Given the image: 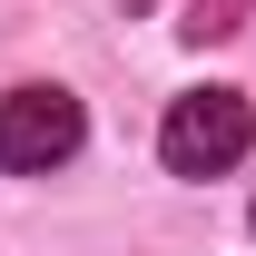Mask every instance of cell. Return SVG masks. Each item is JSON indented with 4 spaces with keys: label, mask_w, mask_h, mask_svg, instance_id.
Returning <instances> with one entry per match:
<instances>
[{
    "label": "cell",
    "mask_w": 256,
    "mask_h": 256,
    "mask_svg": "<svg viewBox=\"0 0 256 256\" xmlns=\"http://www.w3.org/2000/svg\"><path fill=\"white\" fill-rule=\"evenodd\" d=\"M79 138H89V108H79L60 79L0 89V168H10V178H50V168H69Z\"/></svg>",
    "instance_id": "cell-1"
},
{
    "label": "cell",
    "mask_w": 256,
    "mask_h": 256,
    "mask_svg": "<svg viewBox=\"0 0 256 256\" xmlns=\"http://www.w3.org/2000/svg\"><path fill=\"white\" fill-rule=\"evenodd\" d=\"M256 148V108L236 89H188L168 98V128H158V158L178 178H226V168Z\"/></svg>",
    "instance_id": "cell-2"
},
{
    "label": "cell",
    "mask_w": 256,
    "mask_h": 256,
    "mask_svg": "<svg viewBox=\"0 0 256 256\" xmlns=\"http://www.w3.org/2000/svg\"><path fill=\"white\" fill-rule=\"evenodd\" d=\"M226 30H236V0H197L188 10V40H226Z\"/></svg>",
    "instance_id": "cell-3"
}]
</instances>
